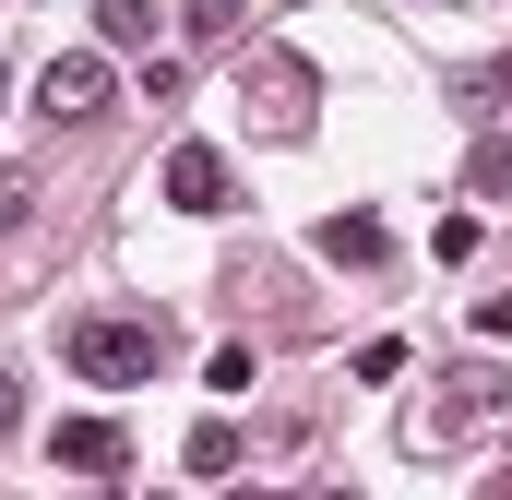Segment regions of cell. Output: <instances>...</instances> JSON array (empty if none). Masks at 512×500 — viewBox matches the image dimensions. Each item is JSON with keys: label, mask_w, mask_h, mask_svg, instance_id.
<instances>
[{"label": "cell", "mask_w": 512, "mask_h": 500, "mask_svg": "<svg viewBox=\"0 0 512 500\" xmlns=\"http://www.w3.org/2000/svg\"><path fill=\"white\" fill-rule=\"evenodd\" d=\"M36 108H48V120H96V108H108V72H96V60H48V72H36Z\"/></svg>", "instance_id": "4"}, {"label": "cell", "mask_w": 512, "mask_h": 500, "mask_svg": "<svg viewBox=\"0 0 512 500\" xmlns=\"http://www.w3.org/2000/svg\"><path fill=\"white\" fill-rule=\"evenodd\" d=\"M167 203H179V215H227V203H239V167H227L215 143H179V155H167Z\"/></svg>", "instance_id": "2"}, {"label": "cell", "mask_w": 512, "mask_h": 500, "mask_svg": "<svg viewBox=\"0 0 512 500\" xmlns=\"http://www.w3.org/2000/svg\"><path fill=\"white\" fill-rule=\"evenodd\" d=\"M239 453H251V441H239L227 417H191V489H203V477H239Z\"/></svg>", "instance_id": "6"}, {"label": "cell", "mask_w": 512, "mask_h": 500, "mask_svg": "<svg viewBox=\"0 0 512 500\" xmlns=\"http://www.w3.org/2000/svg\"><path fill=\"white\" fill-rule=\"evenodd\" d=\"M12 417H24V381H12V370H0V429H12Z\"/></svg>", "instance_id": "10"}, {"label": "cell", "mask_w": 512, "mask_h": 500, "mask_svg": "<svg viewBox=\"0 0 512 500\" xmlns=\"http://www.w3.org/2000/svg\"><path fill=\"white\" fill-rule=\"evenodd\" d=\"M477 191H489V203H501V191H512V143H501V131L477 143Z\"/></svg>", "instance_id": "8"}, {"label": "cell", "mask_w": 512, "mask_h": 500, "mask_svg": "<svg viewBox=\"0 0 512 500\" xmlns=\"http://www.w3.org/2000/svg\"><path fill=\"white\" fill-rule=\"evenodd\" d=\"M60 358H72L84 381H120V393H131V381H155V370H167V346H155V322H143V310H120V322H108V310H84Z\"/></svg>", "instance_id": "1"}, {"label": "cell", "mask_w": 512, "mask_h": 500, "mask_svg": "<svg viewBox=\"0 0 512 500\" xmlns=\"http://www.w3.org/2000/svg\"><path fill=\"white\" fill-rule=\"evenodd\" d=\"M48 453H60V477H108V489L131 477V441H120V417H72V429H60Z\"/></svg>", "instance_id": "3"}, {"label": "cell", "mask_w": 512, "mask_h": 500, "mask_svg": "<svg viewBox=\"0 0 512 500\" xmlns=\"http://www.w3.org/2000/svg\"><path fill=\"white\" fill-rule=\"evenodd\" d=\"M96 36H108V48H143V36H155V12H143V0H96Z\"/></svg>", "instance_id": "7"}, {"label": "cell", "mask_w": 512, "mask_h": 500, "mask_svg": "<svg viewBox=\"0 0 512 500\" xmlns=\"http://www.w3.org/2000/svg\"><path fill=\"white\" fill-rule=\"evenodd\" d=\"M382 215H334V227H322V262H346V274H370V262H382Z\"/></svg>", "instance_id": "5"}, {"label": "cell", "mask_w": 512, "mask_h": 500, "mask_svg": "<svg viewBox=\"0 0 512 500\" xmlns=\"http://www.w3.org/2000/svg\"><path fill=\"white\" fill-rule=\"evenodd\" d=\"M191 36L215 48V36H239V0H191Z\"/></svg>", "instance_id": "9"}]
</instances>
